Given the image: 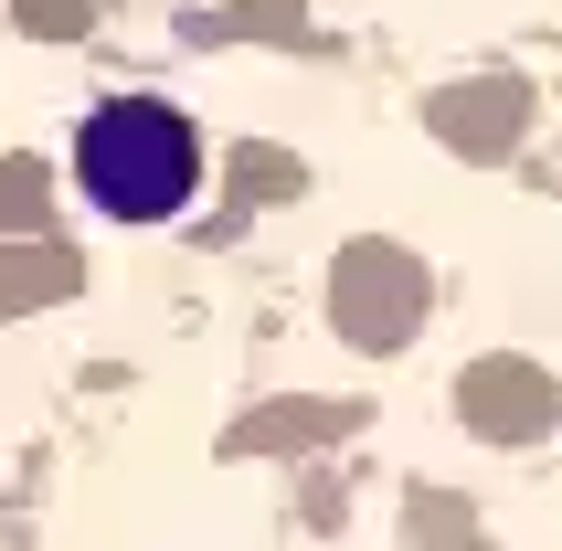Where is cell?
I'll use <instances>...</instances> for the list:
<instances>
[{"instance_id":"1","label":"cell","mask_w":562,"mask_h":551,"mask_svg":"<svg viewBox=\"0 0 562 551\" xmlns=\"http://www.w3.org/2000/svg\"><path fill=\"white\" fill-rule=\"evenodd\" d=\"M75 181L106 223H181L202 191V127L170 95H95L75 127Z\"/></svg>"},{"instance_id":"2","label":"cell","mask_w":562,"mask_h":551,"mask_svg":"<svg viewBox=\"0 0 562 551\" xmlns=\"http://www.w3.org/2000/svg\"><path fill=\"white\" fill-rule=\"evenodd\" d=\"M425 318H436V276H425L414 245H393V234H350V245L329 255V329H340L361 361L414 350Z\"/></svg>"},{"instance_id":"3","label":"cell","mask_w":562,"mask_h":551,"mask_svg":"<svg viewBox=\"0 0 562 551\" xmlns=\"http://www.w3.org/2000/svg\"><path fill=\"white\" fill-rule=\"evenodd\" d=\"M531 75H446L436 95H425V138H436L446 159H477V170H499V159H520V138H531Z\"/></svg>"},{"instance_id":"4","label":"cell","mask_w":562,"mask_h":551,"mask_svg":"<svg viewBox=\"0 0 562 551\" xmlns=\"http://www.w3.org/2000/svg\"><path fill=\"white\" fill-rule=\"evenodd\" d=\"M457 425H468L477 446H541V435L562 425L552 361H531V350H488V361H468V371H457Z\"/></svg>"},{"instance_id":"5","label":"cell","mask_w":562,"mask_h":551,"mask_svg":"<svg viewBox=\"0 0 562 551\" xmlns=\"http://www.w3.org/2000/svg\"><path fill=\"white\" fill-rule=\"evenodd\" d=\"M340 435H361V403H255L223 446H234V457H318V446H340Z\"/></svg>"},{"instance_id":"6","label":"cell","mask_w":562,"mask_h":551,"mask_svg":"<svg viewBox=\"0 0 562 551\" xmlns=\"http://www.w3.org/2000/svg\"><path fill=\"white\" fill-rule=\"evenodd\" d=\"M75 245H54V234H22V245H0V307H54L75 297Z\"/></svg>"},{"instance_id":"7","label":"cell","mask_w":562,"mask_h":551,"mask_svg":"<svg viewBox=\"0 0 562 551\" xmlns=\"http://www.w3.org/2000/svg\"><path fill=\"white\" fill-rule=\"evenodd\" d=\"M297 22H308V11H297V0H245V11H202V22H181L191 43H297Z\"/></svg>"},{"instance_id":"8","label":"cell","mask_w":562,"mask_h":551,"mask_svg":"<svg viewBox=\"0 0 562 551\" xmlns=\"http://www.w3.org/2000/svg\"><path fill=\"white\" fill-rule=\"evenodd\" d=\"M223 181L245 191V202H297V191H308V159H286V149H266V138H245V149L223 159Z\"/></svg>"},{"instance_id":"9","label":"cell","mask_w":562,"mask_h":551,"mask_svg":"<svg viewBox=\"0 0 562 551\" xmlns=\"http://www.w3.org/2000/svg\"><path fill=\"white\" fill-rule=\"evenodd\" d=\"M404 520H414L425 551H499V541H477V509H468V498H446V488H414Z\"/></svg>"},{"instance_id":"10","label":"cell","mask_w":562,"mask_h":551,"mask_svg":"<svg viewBox=\"0 0 562 551\" xmlns=\"http://www.w3.org/2000/svg\"><path fill=\"white\" fill-rule=\"evenodd\" d=\"M43 213H54V170L43 159H0V223L11 234H43Z\"/></svg>"},{"instance_id":"11","label":"cell","mask_w":562,"mask_h":551,"mask_svg":"<svg viewBox=\"0 0 562 551\" xmlns=\"http://www.w3.org/2000/svg\"><path fill=\"white\" fill-rule=\"evenodd\" d=\"M22 11V32H43V43H75V32H95V0H11Z\"/></svg>"},{"instance_id":"12","label":"cell","mask_w":562,"mask_h":551,"mask_svg":"<svg viewBox=\"0 0 562 551\" xmlns=\"http://www.w3.org/2000/svg\"><path fill=\"white\" fill-rule=\"evenodd\" d=\"M552 54H562V43H552Z\"/></svg>"}]
</instances>
